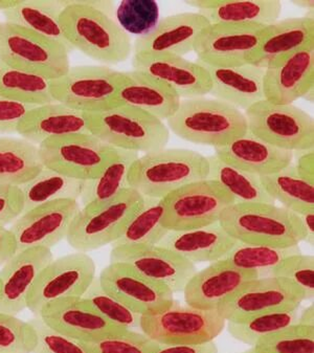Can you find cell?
I'll return each mask as SVG.
<instances>
[{"instance_id":"7","label":"cell","mask_w":314,"mask_h":353,"mask_svg":"<svg viewBox=\"0 0 314 353\" xmlns=\"http://www.w3.org/2000/svg\"><path fill=\"white\" fill-rule=\"evenodd\" d=\"M144 197L128 189L106 203L82 207L66 236L68 244L78 252L87 253L118 240Z\"/></svg>"},{"instance_id":"30","label":"cell","mask_w":314,"mask_h":353,"mask_svg":"<svg viewBox=\"0 0 314 353\" xmlns=\"http://www.w3.org/2000/svg\"><path fill=\"white\" fill-rule=\"evenodd\" d=\"M126 74V82L114 99L116 107H134L162 121L168 120L178 110L180 98L163 82L138 70Z\"/></svg>"},{"instance_id":"55","label":"cell","mask_w":314,"mask_h":353,"mask_svg":"<svg viewBox=\"0 0 314 353\" xmlns=\"http://www.w3.org/2000/svg\"><path fill=\"white\" fill-rule=\"evenodd\" d=\"M297 324L303 325V326H309L314 327V306H308L302 312L300 316H297Z\"/></svg>"},{"instance_id":"37","label":"cell","mask_w":314,"mask_h":353,"mask_svg":"<svg viewBox=\"0 0 314 353\" xmlns=\"http://www.w3.org/2000/svg\"><path fill=\"white\" fill-rule=\"evenodd\" d=\"M265 191L275 201L293 213L303 214L314 210V185L299 176L295 165L273 174L260 176Z\"/></svg>"},{"instance_id":"50","label":"cell","mask_w":314,"mask_h":353,"mask_svg":"<svg viewBox=\"0 0 314 353\" xmlns=\"http://www.w3.org/2000/svg\"><path fill=\"white\" fill-rule=\"evenodd\" d=\"M23 213V196L19 187L0 185V227L12 225Z\"/></svg>"},{"instance_id":"45","label":"cell","mask_w":314,"mask_h":353,"mask_svg":"<svg viewBox=\"0 0 314 353\" xmlns=\"http://www.w3.org/2000/svg\"><path fill=\"white\" fill-rule=\"evenodd\" d=\"M84 345L90 353H153L158 344L142 332L122 330Z\"/></svg>"},{"instance_id":"57","label":"cell","mask_w":314,"mask_h":353,"mask_svg":"<svg viewBox=\"0 0 314 353\" xmlns=\"http://www.w3.org/2000/svg\"><path fill=\"white\" fill-rule=\"evenodd\" d=\"M297 5L302 6V7L313 8V1H297Z\"/></svg>"},{"instance_id":"32","label":"cell","mask_w":314,"mask_h":353,"mask_svg":"<svg viewBox=\"0 0 314 353\" xmlns=\"http://www.w3.org/2000/svg\"><path fill=\"white\" fill-rule=\"evenodd\" d=\"M66 6L67 1L58 0L19 1L13 9L3 12V15L6 22L34 32L50 41L57 42L65 46L70 52L72 46L64 36L60 22L62 11Z\"/></svg>"},{"instance_id":"58","label":"cell","mask_w":314,"mask_h":353,"mask_svg":"<svg viewBox=\"0 0 314 353\" xmlns=\"http://www.w3.org/2000/svg\"><path fill=\"white\" fill-rule=\"evenodd\" d=\"M244 353H255V352H253V351L251 350V349H249V351H247V352H244Z\"/></svg>"},{"instance_id":"34","label":"cell","mask_w":314,"mask_h":353,"mask_svg":"<svg viewBox=\"0 0 314 353\" xmlns=\"http://www.w3.org/2000/svg\"><path fill=\"white\" fill-rule=\"evenodd\" d=\"M84 185L85 181L65 176L43 167L33 179L19 187L23 196V212L62 199L78 201Z\"/></svg>"},{"instance_id":"27","label":"cell","mask_w":314,"mask_h":353,"mask_svg":"<svg viewBox=\"0 0 314 353\" xmlns=\"http://www.w3.org/2000/svg\"><path fill=\"white\" fill-rule=\"evenodd\" d=\"M311 43H314L313 18L279 20L266 26L264 37L251 56L249 64L266 68Z\"/></svg>"},{"instance_id":"48","label":"cell","mask_w":314,"mask_h":353,"mask_svg":"<svg viewBox=\"0 0 314 353\" xmlns=\"http://www.w3.org/2000/svg\"><path fill=\"white\" fill-rule=\"evenodd\" d=\"M36 334L32 353H90L83 342L60 334L45 324L39 316L29 321Z\"/></svg>"},{"instance_id":"20","label":"cell","mask_w":314,"mask_h":353,"mask_svg":"<svg viewBox=\"0 0 314 353\" xmlns=\"http://www.w3.org/2000/svg\"><path fill=\"white\" fill-rule=\"evenodd\" d=\"M134 70L144 72L170 88L183 99L209 94L211 78L205 66L170 54H134Z\"/></svg>"},{"instance_id":"16","label":"cell","mask_w":314,"mask_h":353,"mask_svg":"<svg viewBox=\"0 0 314 353\" xmlns=\"http://www.w3.org/2000/svg\"><path fill=\"white\" fill-rule=\"evenodd\" d=\"M80 209L78 201L62 199L23 212L9 229L15 240L16 252L55 247L66 239Z\"/></svg>"},{"instance_id":"40","label":"cell","mask_w":314,"mask_h":353,"mask_svg":"<svg viewBox=\"0 0 314 353\" xmlns=\"http://www.w3.org/2000/svg\"><path fill=\"white\" fill-rule=\"evenodd\" d=\"M301 253L299 245L275 248L237 241L224 259L236 268L253 272L258 278H266L284 259Z\"/></svg>"},{"instance_id":"43","label":"cell","mask_w":314,"mask_h":353,"mask_svg":"<svg viewBox=\"0 0 314 353\" xmlns=\"http://www.w3.org/2000/svg\"><path fill=\"white\" fill-rule=\"evenodd\" d=\"M251 350L255 353H314V327L295 323L261 339Z\"/></svg>"},{"instance_id":"9","label":"cell","mask_w":314,"mask_h":353,"mask_svg":"<svg viewBox=\"0 0 314 353\" xmlns=\"http://www.w3.org/2000/svg\"><path fill=\"white\" fill-rule=\"evenodd\" d=\"M126 80V72L108 66H74L52 80L50 92L55 102L90 114L116 107L114 99Z\"/></svg>"},{"instance_id":"36","label":"cell","mask_w":314,"mask_h":353,"mask_svg":"<svg viewBox=\"0 0 314 353\" xmlns=\"http://www.w3.org/2000/svg\"><path fill=\"white\" fill-rule=\"evenodd\" d=\"M138 157V152L118 149V157L98 176L85 181L83 192L80 197L82 207L106 203L128 189L129 171Z\"/></svg>"},{"instance_id":"24","label":"cell","mask_w":314,"mask_h":353,"mask_svg":"<svg viewBox=\"0 0 314 353\" xmlns=\"http://www.w3.org/2000/svg\"><path fill=\"white\" fill-rule=\"evenodd\" d=\"M209 24L207 18L199 13L163 18L152 31L136 40L134 54H170L183 57L193 52L197 37Z\"/></svg>"},{"instance_id":"41","label":"cell","mask_w":314,"mask_h":353,"mask_svg":"<svg viewBox=\"0 0 314 353\" xmlns=\"http://www.w3.org/2000/svg\"><path fill=\"white\" fill-rule=\"evenodd\" d=\"M297 316V310L258 314L244 320L227 322V330L236 340L253 347L261 339L295 324Z\"/></svg>"},{"instance_id":"25","label":"cell","mask_w":314,"mask_h":353,"mask_svg":"<svg viewBox=\"0 0 314 353\" xmlns=\"http://www.w3.org/2000/svg\"><path fill=\"white\" fill-rule=\"evenodd\" d=\"M215 155L236 168L258 176L273 174L293 164L295 153L277 148L247 131L245 134L215 148Z\"/></svg>"},{"instance_id":"28","label":"cell","mask_w":314,"mask_h":353,"mask_svg":"<svg viewBox=\"0 0 314 353\" xmlns=\"http://www.w3.org/2000/svg\"><path fill=\"white\" fill-rule=\"evenodd\" d=\"M201 65L207 68L211 78L209 94L216 100L244 112L255 103L265 100L263 92L264 68L251 64L237 68Z\"/></svg>"},{"instance_id":"23","label":"cell","mask_w":314,"mask_h":353,"mask_svg":"<svg viewBox=\"0 0 314 353\" xmlns=\"http://www.w3.org/2000/svg\"><path fill=\"white\" fill-rule=\"evenodd\" d=\"M48 326L80 342H90L118 332L83 298H66L48 303L38 316Z\"/></svg>"},{"instance_id":"19","label":"cell","mask_w":314,"mask_h":353,"mask_svg":"<svg viewBox=\"0 0 314 353\" xmlns=\"http://www.w3.org/2000/svg\"><path fill=\"white\" fill-rule=\"evenodd\" d=\"M52 260V250L45 248L16 252L0 270V312L17 316L28 308L38 278Z\"/></svg>"},{"instance_id":"53","label":"cell","mask_w":314,"mask_h":353,"mask_svg":"<svg viewBox=\"0 0 314 353\" xmlns=\"http://www.w3.org/2000/svg\"><path fill=\"white\" fill-rule=\"evenodd\" d=\"M16 254V243L11 231L0 227V266H3L10 258Z\"/></svg>"},{"instance_id":"26","label":"cell","mask_w":314,"mask_h":353,"mask_svg":"<svg viewBox=\"0 0 314 353\" xmlns=\"http://www.w3.org/2000/svg\"><path fill=\"white\" fill-rule=\"evenodd\" d=\"M233 239L220 223H216L188 231H169L158 247L169 250L192 263L224 259L235 247Z\"/></svg>"},{"instance_id":"49","label":"cell","mask_w":314,"mask_h":353,"mask_svg":"<svg viewBox=\"0 0 314 353\" xmlns=\"http://www.w3.org/2000/svg\"><path fill=\"white\" fill-rule=\"evenodd\" d=\"M35 107L34 105L18 101L0 98V133H17L18 127L21 124L22 120Z\"/></svg>"},{"instance_id":"5","label":"cell","mask_w":314,"mask_h":353,"mask_svg":"<svg viewBox=\"0 0 314 353\" xmlns=\"http://www.w3.org/2000/svg\"><path fill=\"white\" fill-rule=\"evenodd\" d=\"M88 130L120 150L150 152L166 148L170 140L164 121L131 106L85 114Z\"/></svg>"},{"instance_id":"35","label":"cell","mask_w":314,"mask_h":353,"mask_svg":"<svg viewBox=\"0 0 314 353\" xmlns=\"http://www.w3.org/2000/svg\"><path fill=\"white\" fill-rule=\"evenodd\" d=\"M209 161L207 179L216 181L231 195L235 203H271L275 201L265 191L258 175L236 168L216 155L207 157Z\"/></svg>"},{"instance_id":"8","label":"cell","mask_w":314,"mask_h":353,"mask_svg":"<svg viewBox=\"0 0 314 353\" xmlns=\"http://www.w3.org/2000/svg\"><path fill=\"white\" fill-rule=\"evenodd\" d=\"M0 61L48 80L70 70V50L34 32L0 21Z\"/></svg>"},{"instance_id":"10","label":"cell","mask_w":314,"mask_h":353,"mask_svg":"<svg viewBox=\"0 0 314 353\" xmlns=\"http://www.w3.org/2000/svg\"><path fill=\"white\" fill-rule=\"evenodd\" d=\"M244 116L247 131L260 140L293 153L313 149V119L295 105L260 101Z\"/></svg>"},{"instance_id":"33","label":"cell","mask_w":314,"mask_h":353,"mask_svg":"<svg viewBox=\"0 0 314 353\" xmlns=\"http://www.w3.org/2000/svg\"><path fill=\"white\" fill-rule=\"evenodd\" d=\"M43 167L37 145L22 138L0 137V185L20 187Z\"/></svg>"},{"instance_id":"1","label":"cell","mask_w":314,"mask_h":353,"mask_svg":"<svg viewBox=\"0 0 314 353\" xmlns=\"http://www.w3.org/2000/svg\"><path fill=\"white\" fill-rule=\"evenodd\" d=\"M60 22L72 50L96 61L120 63L130 55L132 43L128 34L92 1H67Z\"/></svg>"},{"instance_id":"21","label":"cell","mask_w":314,"mask_h":353,"mask_svg":"<svg viewBox=\"0 0 314 353\" xmlns=\"http://www.w3.org/2000/svg\"><path fill=\"white\" fill-rule=\"evenodd\" d=\"M257 278L253 272L236 268L227 260H218L192 276L183 288V298L191 307L218 310L239 288Z\"/></svg>"},{"instance_id":"52","label":"cell","mask_w":314,"mask_h":353,"mask_svg":"<svg viewBox=\"0 0 314 353\" xmlns=\"http://www.w3.org/2000/svg\"><path fill=\"white\" fill-rule=\"evenodd\" d=\"M297 174L304 181L314 185V152L311 150L303 151L297 157V164L295 165Z\"/></svg>"},{"instance_id":"22","label":"cell","mask_w":314,"mask_h":353,"mask_svg":"<svg viewBox=\"0 0 314 353\" xmlns=\"http://www.w3.org/2000/svg\"><path fill=\"white\" fill-rule=\"evenodd\" d=\"M314 85V43L264 68V99L273 104H293Z\"/></svg>"},{"instance_id":"4","label":"cell","mask_w":314,"mask_h":353,"mask_svg":"<svg viewBox=\"0 0 314 353\" xmlns=\"http://www.w3.org/2000/svg\"><path fill=\"white\" fill-rule=\"evenodd\" d=\"M169 130L197 145L224 146L247 132L244 112L216 99H183L167 120Z\"/></svg>"},{"instance_id":"11","label":"cell","mask_w":314,"mask_h":353,"mask_svg":"<svg viewBox=\"0 0 314 353\" xmlns=\"http://www.w3.org/2000/svg\"><path fill=\"white\" fill-rule=\"evenodd\" d=\"M38 149L44 167L83 181L98 176L118 153V149L92 133L50 139L41 143Z\"/></svg>"},{"instance_id":"2","label":"cell","mask_w":314,"mask_h":353,"mask_svg":"<svg viewBox=\"0 0 314 353\" xmlns=\"http://www.w3.org/2000/svg\"><path fill=\"white\" fill-rule=\"evenodd\" d=\"M219 223L244 243L289 248L306 239L299 216L271 203H233L221 213Z\"/></svg>"},{"instance_id":"42","label":"cell","mask_w":314,"mask_h":353,"mask_svg":"<svg viewBox=\"0 0 314 353\" xmlns=\"http://www.w3.org/2000/svg\"><path fill=\"white\" fill-rule=\"evenodd\" d=\"M82 298L105 320L116 327L134 330L140 328V314L132 312L112 294L105 292L101 286L98 277H96Z\"/></svg>"},{"instance_id":"44","label":"cell","mask_w":314,"mask_h":353,"mask_svg":"<svg viewBox=\"0 0 314 353\" xmlns=\"http://www.w3.org/2000/svg\"><path fill=\"white\" fill-rule=\"evenodd\" d=\"M116 18L123 31L142 37L160 21V11L152 0H125L118 6Z\"/></svg>"},{"instance_id":"15","label":"cell","mask_w":314,"mask_h":353,"mask_svg":"<svg viewBox=\"0 0 314 353\" xmlns=\"http://www.w3.org/2000/svg\"><path fill=\"white\" fill-rule=\"evenodd\" d=\"M96 270L94 259L81 252L52 260L36 282L28 300V310L38 316L48 303L82 298L96 278Z\"/></svg>"},{"instance_id":"13","label":"cell","mask_w":314,"mask_h":353,"mask_svg":"<svg viewBox=\"0 0 314 353\" xmlns=\"http://www.w3.org/2000/svg\"><path fill=\"white\" fill-rule=\"evenodd\" d=\"M265 30L266 26L261 24L209 23L195 41L196 62L212 68L249 64Z\"/></svg>"},{"instance_id":"51","label":"cell","mask_w":314,"mask_h":353,"mask_svg":"<svg viewBox=\"0 0 314 353\" xmlns=\"http://www.w3.org/2000/svg\"><path fill=\"white\" fill-rule=\"evenodd\" d=\"M153 353H219L214 342L201 344H158Z\"/></svg>"},{"instance_id":"56","label":"cell","mask_w":314,"mask_h":353,"mask_svg":"<svg viewBox=\"0 0 314 353\" xmlns=\"http://www.w3.org/2000/svg\"><path fill=\"white\" fill-rule=\"evenodd\" d=\"M19 3V1H0V11H8V10L13 9Z\"/></svg>"},{"instance_id":"29","label":"cell","mask_w":314,"mask_h":353,"mask_svg":"<svg viewBox=\"0 0 314 353\" xmlns=\"http://www.w3.org/2000/svg\"><path fill=\"white\" fill-rule=\"evenodd\" d=\"M78 133H90L85 114L58 102L36 106L17 129V134L37 146L50 139Z\"/></svg>"},{"instance_id":"47","label":"cell","mask_w":314,"mask_h":353,"mask_svg":"<svg viewBox=\"0 0 314 353\" xmlns=\"http://www.w3.org/2000/svg\"><path fill=\"white\" fill-rule=\"evenodd\" d=\"M313 273V256L301 253L284 259L271 272V277L283 278L291 281L303 292L305 300H311L314 296Z\"/></svg>"},{"instance_id":"54","label":"cell","mask_w":314,"mask_h":353,"mask_svg":"<svg viewBox=\"0 0 314 353\" xmlns=\"http://www.w3.org/2000/svg\"><path fill=\"white\" fill-rule=\"evenodd\" d=\"M300 219H301L302 225L306 232V239L308 243L313 244L314 238V210L305 212L303 214H299Z\"/></svg>"},{"instance_id":"12","label":"cell","mask_w":314,"mask_h":353,"mask_svg":"<svg viewBox=\"0 0 314 353\" xmlns=\"http://www.w3.org/2000/svg\"><path fill=\"white\" fill-rule=\"evenodd\" d=\"M163 203L164 227L168 231H188L218 223L221 213L235 201L224 188L207 179L175 190Z\"/></svg>"},{"instance_id":"6","label":"cell","mask_w":314,"mask_h":353,"mask_svg":"<svg viewBox=\"0 0 314 353\" xmlns=\"http://www.w3.org/2000/svg\"><path fill=\"white\" fill-rule=\"evenodd\" d=\"M225 325L218 310H198L173 300L156 312L142 314L140 330L157 344H201L214 341Z\"/></svg>"},{"instance_id":"46","label":"cell","mask_w":314,"mask_h":353,"mask_svg":"<svg viewBox=\"0 0 314 353\" xmlns=\"http://www.w3.org/2000/svg\"><path fill=\"white\" fill-rule=\"evenodd\" d=\"M36 334L30 322L0 312V353H32Z\"/></svg>"},{"instance_id":"31","label":"cell","mask_w":314,"mask_h":353,"mask_svg":"<svg viewBox=\"0 0 314 353\" xmlns=\"http://www.w3.org/2000/svg\"><path fill=\"white\" fill-rule=\"evenodd\" d=\"M209 23H249L271 26L282 12L278 0H189Z\"/></svg>"},{"instance_id":"39","label":"cell","mask_w":314,"mask_h":353,"mask_svg":"<svg viewBox=\"0 0 314 353\" xmlns=\"http://www.w3.org/2000/svg\"><path fill=\"white\" fill-rule=\"evenodd\" d=\"M50 82L43 77L11 68L0 61V98L34 106L55 102L50 92Z\"/></svg>"},{"instance_id":"14","label":"cell","mask_w":314,"mask_h":353,"mask_svg":"<svg viewBox=\"0 0 314 353\" xmlns=\"http://www.w3.org/2000/svg\"><path fill=\"white\" fill-rule=\"evenodd\" d=\"M305 300L303 292L283 278L251 280L218 307L227 322L244 320L258 314L297 310Z\"/></svg>"},{"instance_id":"17","label":"cell","mask_w":314,"mask_h":353,"mask_svg":"<svg viewBox=\"0 0 314 353\" xmlns=\"http://www.w3.org/2000/svg\"><path fill=\"white\" fill-rule=\"evenodd\" d=\"M110 263L127 264L144 277L166 286L173 294L182 292L197 272L194 263L158 245L112 247Z\"/></svg>"},{"instance_id":"18","label":"cell","mask_w":314,"mask_h":353,"mask_svg":"<svg viewBox=\"0 0 314 353\" xmlns=\"http://www.w3.org/2000/svg\"><path fill=\"white\" fill-rule=\"evenodd\" d=\"M105 292L132 312L142 314L156 312L174 300V294L124 263H110L98 276Z\"/></svg>"},{"instance_id":"38","label":"cell","mask_w":314,"mask_h":353,"mask_svg":"<svg viewBox=\"0 0 314 353\" xmlns=\"http://www.w3.org/2000/svg\"><path fill=\"white\" fill-rule=\"evenodd\" d=\"M164 213L163 199L144 197L142 205L127 223L118 240L112 243V247L156 245L169 232L163 225Z\"/></svg>"},{"instance_id":"3","label":"cell","mask_w":314,"mask_h":353,"mask_svg":"<svg viewBox=\"0 0 314 353\" xmlns=\"http://www.w3.org/2000/svg\"><path fill=\"white\" fill-rule=\"evenodd\" d=\"M209 176L207 157L188 149L145 153L131 166L128 185L144 197L165 199L175 190Z\"/></svg>"}]
</instances>
